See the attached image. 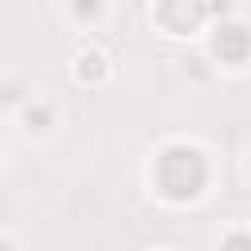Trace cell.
<instances>
[{
  "label": "cell",
  "mask_w": 251,
  "mask_h": 251,
  "mask_svg": "<svg viewBox=\"0 0 251 251\" xmlns=\"http://www.w3.org/2000/svg\"><path fill=\"white\" fill-rule=\"evenodd\" d=\"M71 12H75L82 24H90V20L102 16V0H71Z\"/></svg>",
  "instance_id": "cell-3"
},
{
  "label": "cell",
  "mask_w": 251,
  "mask_h": 251,
  "mask_svg": "<svg viewBox=\"0 0 251 251\" xmlns=\"http://www.w3.org/2000/svg\"><path fill=\"white\" fill-rule=\"evenodd\" d=\"M0 251H16V247H12V243H8V239H0Z\"/></svg>",
  "instance_id": "cell-5"
},
{
  "label": "cell",
  "mask_w": 251,
  "mask_h": 251,
  "mask_svg": "<svg viewBox=\"0 0 251 251\" xmlns=\"http://www.w3.org/2000/svg\"><path fill=\"white\" fill-rule=\"evenodd\" d=\"M153 176H157V188L169 200H192V196H200V188L208 180V165H204L200 149H192V145H169L157 157Z\"/></svg>",
  "instance_id": "cell-1"
},
{
  "label": "cell",
  "mask_w": 251,
  "mask_h": 251,
  "mask_svg": "<svg viewBox=\"0 0 251 251\" xmlns=\"http://www.w3.org/2000/svg\"><path fill=\"white\" fill-rule=\"evenodd\" d=\"M227 247H231V251H243V235H239V231H235V235H231V243H227Z\"/></svg>",
  "instance_id": "cell-4"
},
{
  "label": "cell",
  "mask_w": 251,
  "mask_h": 251,
  "mask_svg": "<svg viewBox=\"0 0 251 251\" xmlns=\"http://www.w3.org/2000/svg\"><path fill=\"white\" fill-rule=\"evenodd\" d=\"M24 122H27V126H24L27 133H31V129H35V133H47V129L55 126V110H51L47 102H39V98H31V102L24 106Z\"/></svg>",
  "instance_id": "cell-2"
}]
</instances>
